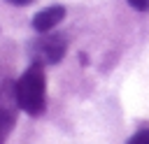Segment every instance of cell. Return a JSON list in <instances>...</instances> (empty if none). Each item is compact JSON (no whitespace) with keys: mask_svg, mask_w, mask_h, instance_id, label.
<instances>
[{"mask_svg":"<svg viewBox=\"0 0 149 144\" xmlns=\"http://www.w3.org/2000/svg\"><path fill=\"white\" fill-rule=\"evenodd\" d=\"M14 125H16V116H14V111L7 109V107H0V144L7 142L9 132L14 130Z\"/></svg>","mask_w":149,"mask_h":144,"instance_id":"4","label":"cell"},{"mask_svg":"<svg viewBox=\"0 0 149 144\" xmlns=\"http://www.w3.org/2000/svg\"><path fill=\"white\" fill-rule=\"evenodd\" d=\"M65 49H68V42L63 35L42 33V37L35 39V44H33V63L54 65L65 56Z\"/></svg>","mask_w":149,"mask_h":144,"instance_id":"2","label":"cell"},{"mask_svg":"<svg viewBox=\"0 0 149 144\" xmlns=\"http://www.w3.org/2000/svg\"><path fill=\"white\" fill-rule=\"evenodd\" d=\"M16 107L30 116H40L47 107V79L40 63H33L14 84Z\"/></svg>","mask_w":149,"mask_h":144,"instance_id":"1","label":"cell"},{"mask_svg":"<svg viewBox=\"0 0 149 144\" xmlns=\"http://www.w3.org/2000/svg\"><path fill=\"white\" fill-rule=\"evenodd\" d=\"M65 16V7L61 5H51V7H44L40 9L35 16H33V28L37 33H49L51 28H56Z\"/></svg>","mask_w":149,"mask_h":144,"instance_id":"3","label":"cell"},{"mask_svg":"<svg viewBox=\"0 0 149 144\" xmlns=\"http://www.w3.org/2000/svg\"><path fill=\"white\" fill-rule=\"evenodd\" d=\"M128 5L135 7V9H140V12H147L149 9V0H128Z\"/></svg>","mask_w":149,"mask_h":144,"instance_id":"6","label":"cell"},{"mask_svg":"<svg viewBox=\"0 0 149 144\" xmlns=\"http://www.w3.org/2000/svg\"><path fill=\"white\" fill-rule=\"evenodd\" d=\"M7 2H12V5H30L33 0H7Z\"/></svg>","mask_w":149,"mask_h":144,"instance_id":"7","label":"cell"},{"mask_svg":"<svg viewBox=\"0 0 149 144\" xmlns=\"http://www.w3.org/2000/svg\"><path fill=\"white\" fill-rule=\"evenodd\" d=\"M128 144H149V128H144V130H137L130 139H128Z\"/></svg>","mask_w":149,"mask_h":144,"instance_id":"5","label":"cell"}]
</instances>
